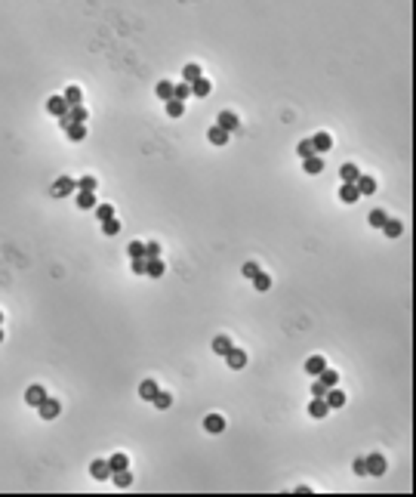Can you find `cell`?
I'll return each mask as SVG.
<instances>
[{
	"instance_id": "obj_38",
	"label": "cell",
	"mask_w": 416,
	"mask_h": 497,
	"mask_svg": "<svg viewBox=\"0 0 416 497\" xmlns=\"http://www.w3.org/2000/svg\"><path fill=\"white\" fill-rule=\"evenodd\" d=\"M155 90H158V96H161L164 102H170V99H173V84H170V81H161Z\"/></svg>"
},
{
	"instance_id": "obj_1",
	"label": "cell",
	"mask_w": 416,
	"mask_h": 497,
	"mask_svg": "<svg viewBox=\"0 0 416 497\" xmlns=\"http://www.w3.org/2000/svg\"><path fill=\"white\" fill-rule=\"evenodd\" d=\"M78 192V179H71V176H59L56 182H53V195L56 198H68V195H74Z\"/></svg>"
},
{
	"instance_id": "obj_47",
	"label": "cell",
	"mask_w": 416,
	"mask_h": 497,
	"mask_svg": "<svg viewBox=\"0 0 416 497\" xmlns=\"http://www.w3.org/2000/svg\"><path fill=\"white\" fill-rule=\"evenodd\" d=\"M0 324H4V312H0Z\"/></svg>"
},
{
	"instance_id": "obj_14",
	"label": "cell",
	"mask_w": 416,
	"mask_h": 497,
	"mask_svg": "<svg viewBox=\"0 0 416 497\" xmlns=\"http://www.w3.org/2000/svg\"><path fill=\"white\" fill-rule=\"evenodd\" d=\"M198 78H204V71H201V65H198V62H188V65L182 68V81H185V84H195Z\"/></svg>"
},
{
	"instance_id": "obj_15",
	"label": "cell",
	"mask_w": 416,
	"mask_h": 497,
	"mask_svg": "<svg viewBox=\"0 0 416 497\" xmlns=\"http://www.w3.org/2000/svg\"><path fill=\"white\" fill-rule=\"evenodd\" d=\"M204 429H207V433H222V429H225L222 414H207V417H204Z\"/></svg>"
},
{
	"instance_id": "obj_46",
	"label": "cell",
	"mask_w": 416,
	"mask_h": 497,
	"mask_svg": "<svg viewBox=\"0 0 416 497\" xmlns=\"http://www.w3.org/2000/svg\"><path fill=\"white\" fill-rule=\"evenodd\" d=\"M355 473H358V476H367V467H364V457H358V460H355Z\"/></svg>"
},
{
	"instance_id": "obj_16",
	"label": "cell",
	"mask_w": 416,
	"mask_h": 497,
	"mask_svg": "<svg viewBox=\"0 0 416 497\" xmlns=\"http://www.w3.org/2000/svg\"><path fill=\"white\" fill-rule=\"evenodd\" d=\"M210 93H213V84H210V78H198V81L192 84V96L204 99V96H210Z\"/></svg>"
},
{
	"instance_id": "obj_44",
	"label": "cell",
	"mask_w": 416,
	"mask_h": 497,
	"mask_svg": "<svg viewBox=\"0 0 416 497\" xmlns=\"http://www.w3.org/2000/svg\"><path fill=\"white\" fill-rule=\"evenodd\" d=\"M241 272H244L247 278H253V275L259 272V266H256V262H244V269H241Z\"/></svg>"
},
{
	"instance_id": "obj_19",
	"label": "cell",
	"mask_w": 416,
	"mask_h": 497,
	"mask_svg": "<svg viewBox=\"0 0 416 497\" xmlns=\"http://www.w3.org/2000/svg\"><path fill=\"white\" fill-rule=\"evenodd\" d=\"M47 111H50V114H56V118H62V114L68 111V105H65V99H62V96H50V99H47Z\"/></svg>"
},
{
	"instance_id": "obj_13",
	"label": "cell",
	"mask_w": 416,
	"mask_h": 497,
	"mask_svg": "<svg viewBox=\"0 0 416 497\" xmlns=\"http://www.w3.org/2000/svg\"><path fill=\"white\" fill-rule=\"evenodd\" d=\"M229 136H232V133H229V130H222L219 124H213V127L207 130V139H210L213 145H225V142H229Z\"/></svg>"
},
{
	"instance_id": "obj_31",
	"label": "cell",
	"mask_w": 416,
	"mask_h": 497,
	"mask_svg": "<svg viewBox=\"0 0 416 497\" xmlns=\"http://www.w3.org/2000/svg\"><path fill=\"white\" fill-rule=\"evenodd\" d=\"M188 96H192V84H173V99H179V102H185Z\"/></svg>"
},
{
	"instance_id": "obj_35",
	"label": "cell",
	"mask_w": 416,
	"mask_h": 497,
	"mask_svg": "<svg viewBox=\"0 0 416 497\" xmlns=\"http://www.w3.org/2000/svg\"><path fill=\"white\" fill-rule=\"evenodd\" d=\"M102 232H105V235H118V232H121V222H118V216H108V219L102 222Z\"/></svg>"
},
{
	"instance_id": "obj_10",
	"label": "cell",
	"mask_w": 416,
	"mask_h": 497,
	"mask_svg": "<svg viewBox=\"0 0 416 497\" xmlns=\"http://www.w3.org/2000/svg\"><path fill=\"white\" fill-rule=\"evenodd\" d=\"M302 167H306V173H309V176H318V173H324V158H321V155L302 158Z\"/></svg>"
},
{
	"instance_id": "obj_26",
	"label": "cell",
	"mask_w": 416,
	"mask_h": 497,
	"mask_svg": "<svg viewBox=\"0 0 416 497\" xmlns=\"http://www.w3.org/2000/svg\"><path fill=\"white\" fill-rule=\"evenodd\" d=\"M358 176H361V170L355 164H343V167H339V179H343V182H358Z\"/></svg>"
},
{
	"instance_id": "obj_12",
	"label": "cell",
	"mask_w": 416,
	"mask_h": 497,
	"mask_svg": "<svg viewBox=\"0 0 416 497\" xmlns=\"http://www.w3.org/2000/svg\"><path fill=\"white\" fill-rule=\"evenodd\" d=\"M324 368H327V358H324V355H312V358L306 361V374H309L312 380H315V377H318Z\"/></svg>"
},
{
	"instance_id": "obj_21",
	"label": "cell",
	"mask_w": 416,
	"mask_h": 497,
	"mask_svg": "<svg viewBox=\"0 0 416 497\" xmlns=\"http://www.w3.org/2000/svg\"><path fill=\"white\" fill-rule=\"evenodd\" d=\"M62 99H65V105H68V108H74V105H84V93H81V87H68Z\"/></svg>"
},
{
	"instance_id": "obj_24",
	"label": "cell",
	"mask_w": 416,
	"mask_h": 497,
	"mask_svg": "<svg viewBox=\"0 0 416 497\" xmlns=\"http://www.w3.org/2000/svg\"><path fill=\"white\" fill-rule=\"evenodd\" d=\"M355 185H358V192H361V195H373V192H376V179H373V176H364V173L358 176Z\"/></svg>"
},
{
	"instance_id": "obj_32",
	"label": "cell",
	"mask_w": 416,
	"mask_h": 497,
	"mask_svg": "<svg viewBox=\"0 0 416 497\" xmlns=\"http://www.w3.org/2000/svg\"><path fill=\"white\" fill-rule=\"evenodd\" d=\"M151 402H155V408H161V411H167V408L173 405V395H170V392H164V389H158V395H155V399H151Z\"/></svg>"
},
{
	"instance_id": "obj_45",
	"label": "cell",
	"mask_w": 416,
	"mask_h": 497,
	"mask_svg": "<svg viewBox=\"0 0 416 497\" xmlns=\"http://www.w3.org/2000/svg\"><path fill=\"white\" fill-rule=\"evenodd\" d=\"M133 275H145V259H133Z\"/></svg>"
},
{
	"instance_id": "obj_11",
	"label": "cell",
	"mask_w": 416,
	"mask_h": 497,
	"mask_svg": "<svg viewBox=\"0 0 416 497\" xmlns=\"http://www.w3.org/2000/svg\"><path fill=\"white\" fill-rule=\"evenodd\" d=\"M312 145H315V155H321V151H330V148H333V136H330V133H315V136H312Z\"/></svg>"
},
{
	"instance_id": "obj_27",
	"label": "cell",
	"mask_w": 416,
	"mask_h": 497,
	"mask_svg": "<svg viewBox=\"0 0 416 497\" xmlns=\"http://www.w3.org/2000/svg\"><path fill=\"white\" fill-rule=\"evenodd\" d=\"M127 467H130V457L127 454H111L108 457V470L111 473H115V470H127Z\"/></svg>"
},
{
	"instance_id": "obj_36",
	"label": "cell",
	"mask_w": 416,
	"mask_h": 497,
	"mask_svg": "<svg viewBox=\"0 0 416 497\" xmlns=\"http://www.w3.org/2000/svg\"><path fill=\"white\" fill-rule=\"evenodd\" d=\"M96 185H99L96 176H81V179H78V188H81V192H96Z\"/></svg>"
},
{
	"instance_id": "obj_43",
	"label": "cell",
	"mask_w": 416,
	"mask_h": 497,
	"mask_svg": "<svg viewBox=\"0 0 416 497\" xmlns=\"http://www.w3.org/2000/svg\"><path fill=\"white\" fill-rule=\"evenodd\" d=\"M324 392H327V386L315 377V383H312V399H324Z\"/></svg>"
},
{
	"instance_id": "obj_4",
	"label": "cell",
	"mask_w": 416,
	"mask_h": 497,
	"mask_svg": "<svg viewBox=\"0 0 416 497\" xmlns=\"http://www.w3.org/2000/svg\"><path fill=\"white\" fill-rule=\"evenodd\" d=\"M216 124H219L222 130H229V133H235V130L241 127V118H238V114H235V111H229V108H225V111H219V118H216Z\"/></svg>"
},
{
	"instance_id": "obj_20",
	"label": "cell",
	"mask_w": 416,
	"mask_h": 497,
	"mask_svg": "<svg viewBox=\"0 0 416 497\" xmlns=\"http://www.w3.org/2000/svg\"><path fill=\"white\" fill-rule=\"evenodd\" d=\"M232 346H235V343H232L229 337H225V334H219V337H213V352H216V355H222V358H225V352H229Z\"/></svg>"
},
{
	"instance_id": "obj_37",
	"label": "cell",
	"mask_w": 416,
	"mask_h": 497,
	"mask_svg": "<svg viewBox=\"0 0 416 497\" xmlns=\"http://www.w3.org/2000/svg\"><path fill=\"white\" fill-rule=\"evenodd\" d=\"M389 216H386V210H380V207H376V210H370V225L373 228H383V222H386Z\"/></svg>"
},
{
	"instance_id": "obj_5",
	"label": "cell",
	"mask_w": 416,
	"mask_h": 497,
	"mask_svg": "<svg viewBox=\"0 0 416 497\" xmlns=\"http://www.w3.org/2000/svg\"><path fill=\"white\" fill-rule=\"evenodd\" d=\"M324 402H327L330 411H333V408H343V405H346V392L339 389V386H330V389L324 392Z\"/></svg>"
},
{
	"instance_id": "obj_22",
	"label": "cell",
	"mask_w": 416,
	"mask_h": 497,
	"mask_svg": "<svg viewBox=\"0 0 416 497\" xmlns=\"http://www.w3.org/2000/svg\"><path fill=\"white\" fill-rule=\"evenodd\" d=\"M74 201H78L81 210H93L96 207V192H81V188H78V198H74Z\"/></svg>"
},
{
	"instance_id": "obj_25",
	"label": "cell",
	"mask_w": 416,
	"mask_h": 497,
	"mask_svg": "<svg viewBox=\"0 0 416 497\" xmlns=\"http://www.w3.org/2000/svg\"><path fill=\"white\" fill-rule=\"evenodd\" d=\"M90 473H93V479H99V482H105V479L111 476V470H108V460H93V467H90Z\"/></svg>"
},
{
	"instance_id": "obj_9",
	"label": "cell",
	"mask_w": 416,
	"mask_h": 497,
	"mask_svg": "<svg viewBox=\"0 0 416 497\" xmlns=\"http://www.w3.org/2000/svg\"><path fill=\"white\" fill-rule=\"evenodd\" d=\"M44 399H47V389H44V386H37V383H34V386H28V389H25V402H28L31 408H37Z\"/></svg>"
},
{
	"instance_id": "obj_40",
	"label": "cell",
	"mask_w": 416,
	"mask_h": 497,
	"mask_svg": "<svg viewBox=\"0 0 416 497\" xmlns=\"http://www.w3.org/2000/svg\"><path fill=\"white\" fill-rule=\"evenodd\" d=\"M108 216H115V207H111V204H96V219L105 222Z\"/></svg>"
},
{
	"instance_id": "obj_17",
	"label": "cell",
	"mask_w": 416,
	"mask_h": 497,
	"mask_svg": "<svg viewBox=\"0 0 416 497\" xmlns=\"http://www.w3.org/2000/svg\"><path fill=\"white\" fill-rule=\"evenodd\" d=\"M309 414H312L315 420H324V417L330 414V408H327L324 399H312V402H309Z\"/></svg>"
},
{
	"instance_id": "obj_48",
	"label": "cell",
	"mask_w": 416,
	"mask_h": 497,
	"mask_svg": "<svg viewBox=\"0 0 416 497\" xmlns=\"http://www.w3.org/2000/svg\"><path fill=\"white\" fill-rule=\"evenodd\" d=\"M0 343H4V330H0Z\"/></svg>"
},
{
	"instance_id": "obj_6",
	"label": "cell",
	"mask_w": 416,
	"mask_h": 497,
	"mask_svg": "<svg viewBox=\"0 0 416 497\" xmlns=\"http://www.w3.org/2000/svg\"><path fill=\"white\" fill-rule=\"evenodd\" d=\"M339 201H343V204H355V201H361L358 185H355V182H343V188H339Z\"/></svg>"
},
{
	"instance_id": "obj_18",
	"label": "cell",
	"mask_w": 416,
	"mask_h": 497,
	"mask_svg": "<svg viewBox=\"0 0 416 497\" xmlns=\"http://www.w3.org/2000/svg\"><path fill=\"white\" fill-rule=\"evenodd\" d=\"M158 383H155V380H142V383H139V399H145V402H151V399H155L158 395Z\"/></svg>"
},
{
	"instance_id": "obj_30",
	"label": "cell",
	"mask_w": 416,
	"mask_h": 497,
	"mask_svg": "<svg viewBox=\"0 0 416 497\" xmlns=\"http://www.w3.org/2000/svg\"><path fill=\"white\" fill-rule=\"evenodd\" d=\"M318 380H321V383L330 389V386H336V383H339V374H336V371H330V368H324V371L318 374Z\"/></svg>"
},
{
	"instance_id": "obj_7",
	"label": "cell",
	"mask_w": 416,
	"mask_h": 497,
	"mask_svg": "<svg viewBox=\"0 0 416 497\" xmlns=\"http://www.w3.org/2000/svg\"><path fill=\"white\" fill-rule=\"evenodd\" d=\"M225 361H229V368H232V371H241V368L247 365V352H244V349H235V346H232L229 352H225Z\"/></svg>"
},
{
	"instance_id": "obj_34",
	"label": "cell",
	"mask_w": 416,
	"mask_h": 497,
	"mask_svg": "<svg viewBox=\"0 0 416 497\" xmlns=\"http://www.w3.org/2000/svg\"><path fill=\"white\" fill-rule=\"evenodd\" d=\"M167 114H170V118H182V114H185V102L170 99V102H167Z\"/></svg>"
},
{
	"instance_id": "obj_3",
	"label": "cell",
	"mask_w": 416,
	"mask_h": 497,
	"mask_svg": "<svg viewBox=\"0 0 416 497\" xmlns=\"http://www.w3.org/2000/svg\"><path fill=\"white\" fill-rule=\"evenodd\" d=\"M364 467H367V476H383L386 473V457L376 451V454L364 457Z\"/></svg>"
},
{
	"instance_id": "obj_8",
	"label": "cell",
	"mask_w": 416,
	"mask_h": 497,
	"mask_svg": "<svg viewBox=\"0 0 416 497\" xmlns=\"http://www.w3.org/2000/svg\"><path fill=\"white\" fill-rule=\"evenodd\" d=\"M164 272H167V266H164V256L145 259V275H148V278H161Z\"/></svg>"
},
{
	"instance_id": "obj_42",
	"label": "cell",
	"mask_w": 416,
	"mask_h": 497,
	"mask_svg": "<svg viewBox=\"0 0 416 497\" xmlns=\"http://www.w3.org/2000/svg\"><path fill=\"white\" fill-rule=\"evenodd\" d=\"M296 151H299L302 158H312V155H315V145H312V139H302V142L296 145Z\"/></svg>"
},
{
	"instance_id": "obj_23",
	"label": "cell",
	"mask_w": 416,
	"mask_h": 497,
	"mask_svg": "<svg viewBox=\"0 0 416 497\" xmlns=\"http://www.w3.org/2000/svg\"><path fill=\"white\" fill-rule=\"evenodd\" d=\"M383 232H386L389 238H398V235L404 232V222H401V219H392V216H389V219L383 222Z\"/></svg>"
},
{
	"instance_id": "obj_2",
	"label": "cell",
	"mask_w": 416,
	"mask_h": 497,
	"mask_svg": "<svg viewBox=\"0 0 416 497\" xmlns=\"http://www.w3.org/2000/svg\"><path fill=\"white\" fill-rule=\"evenodd\" d=\"M37 411H41V420H56L59 414H62V405H59V399H44L41 405H37Z\"/></svg>"
},
{
	"instance_id": "obj_28",
	"label": "cell",
	"mask_w": 416,
	"mask_h": 497,
	"mask_svg": "<svg viewBox=\"0 0 416 497\" xmlns=\"http://www.w3.org/2000/svg\"><path fill=\"white\" fill-rule=\"evenodd\" d=\"M111 476H115V485H118V488H130V485H133V473H130V467H127V470H115Z\"/></svg>"
},
{
	"instance_id": "obj_39",
	"label": "cell",
	"mask_w": 416,
	"mask_h": 497,
	"mask_svg": "<svg viewBox=\"0 0 416 497\" xmlns=\"http://www.w3.org/2000/svg\"><path fill=\"white\" fill-rule=\"evenodd\" d=\"M127 253H130L133 259H145V244H142V241H130Z\"/></svg>"
},
{
	"instance_id": "obj_29",
	"label": "cell",
	"mask_w": 416,
	"mask_h": 497,
	"mask_svg": "<svg viewBox=\"0 0 416 497\" xmlns=\"http://www.w3.org/2000/svg\"><path fill=\"white\" fill-rule=\"evenodd\" d=\"M65 133H68V139H71V142H81V139L87 136V124H68V127H65Z\"/></svg>"
},
{
	"instance_id": "obj_41",
	"label": "cell",
	"mask_w": 416,
	"mask_h": 497,
	"mask_svg": "<svg viewBox=\"0 0 416 497\" xmlns=\"http://www.w3.org/2000/svg\"><path fill=\"white\" fill-rule=\"evenodd\" d=\"M155 256H164V250H161L158 241H148L145 244V259H155Z\"/></svg>"
},
{
	"instance_id": "obj_33",
	"label": "cell",
	"mask_w": 416,
	"mask_h": 497,
	"mask_svg": "<svg viewBox=\"0 0 416 497\" xmlns=\"http://www.w3.org/2000/svg\"><path fill=\"white\" fill-rule=\"evenodd\" d=\"M250 281H253V287H256V290H269V287H272V278H269L266 272H256Z\"/></svg>"
}]
</instances>
